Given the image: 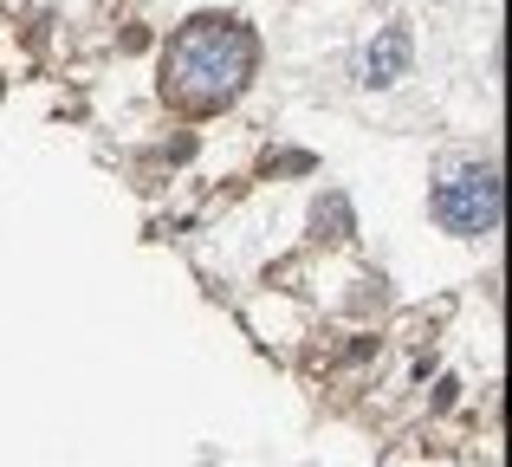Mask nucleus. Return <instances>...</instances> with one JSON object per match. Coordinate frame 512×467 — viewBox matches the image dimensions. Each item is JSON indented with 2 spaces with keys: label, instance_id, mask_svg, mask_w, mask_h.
Wrapping results in <instances>:
<instances>
[{
  "label": "nucleus",
  "instance_id": "f257e3e1",
  "mask_svg": "<svg viewBox=\"0 0 512 467\" xmlns=\"http://www.w3.org/2000/svg\"><path fill=\"white\" fill-rule=\"evenodd\" d=\"M260 39L253 26H240L234 13H195L188 26H175L163 52V91L182 111H221L247 91Z\"/></svg>",
  "mask_w": 512,
  "mask_h": 467
},
{
  "label": "nucleus",
  "instance_id": "f03ea898",
  "mask_svg": "<svg viewBox=\"0 0 512 467\" xmlns=\"http://www.w3.org/2000/svg\"><path fill=\"white\" fill-rule=\"evenodd\" d=\"M435 221L448 234L474 240L500 228V169L493 163H461L435 182Z\"/></svg>",
  "mask_w": 512,
  "mask_h": 467
},
{
  "label": "nucleus",
  "instance_id": "7ed1b4c3",
  "mask_svg": "<svg viewBox=\"0 0 512 467\" xmlns=\"http://www.w3.org/2000/svg\"><path fill=\"white\" fill-rule=\"evenodd\" d=\"M402 72H409V33H402V26H383V39L363 52V78H370V85H396Z\"/></svg>",
  "mask_w": 512,
  "mask_h": 467
}]
</instances>
